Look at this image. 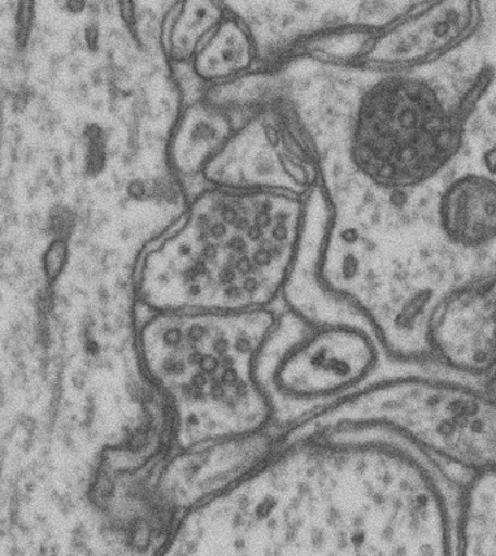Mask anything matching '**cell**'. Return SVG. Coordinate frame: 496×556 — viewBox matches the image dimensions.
I'll return each instance as SVG.
<instances>
[{
  "label": "cell",
  "mask_w": 496,
  "mask_h": 556,
  "mask_svg": "<svg viewBox=\"0 0 496 556\" xmlns=\"http://www.w3.org/2000/svg\"><path fill=\"white\" fill-rule=\"evenodd\" d=\"M283 191H208L139 269L154 312L265 311L295 260L300 212Z\"/></svg>",
  "instance_id": "cell-1"
},
{
  "label": "cell",
  "mask_w": 496,
  "mask_h": 556,
  "mask_svg": "<svg viewBox=\"0 0 496 556\" xmlns=\"http://www.w3.org/2000/svg\"><path fill=\"white\" fill-rule=\"evenodd\" d=\"M273 316L255 312H156L144 325V368L174 413L182 450L259 433L270 419L257 361Z\"/></svg>",
  "instance_id": "cell-2"
},
{
  "label": "cell",
  "mask_w": 496,
  "mask_h": 556,
  "mask_svg": "<svg viewBox=\"0 0 496 556\" xmlns=\"http://www.w3.org/2000/svg\"><path fill=\"white\" fill-rule=\"evenodd\" d=\"M335 417L402 437L461 481L496 469V397L483 380L431 363H400ZM334 417V419H335Z\"/></svg>",
  "instance_id": "cell-3"
},
{
  "label": "cell",
  "mask_w": 496,
  "mask_h": 556,
  "mask_svg": "<svg viewBox=\"0 0 496 556\" xmlns=\"http://www.w3.org/2000/svg\"><path fill=\"white\" fill-rule=\"evenodd\" d=\"M464 106L420 73L383 74L361 96L350 137L352 164L374 187L409 191L459 155Z\"/></svg>",
  "instance_id": "cell-4"
},
{
  "label": "cell",
  "mask_w": 496,
  "mask_h": 556,
  "mask_svg": "<svg viewBox=\"0 0 496 556\" xmlns=\"http://www.w3.org/2000/svg\"><path fill=\"white\" fill-rule=\"evenodd\" d=\"M482 0H429L374 26L365 60L389 73H420L474 42Z\"/></svg>",
  "instance_id": "cell-5"
},
{
  "label": "cell",
  "mask_w": 496,
  "mask_h": 556,
  "mask_svg": "<svg viewBox=\"0 0 496 556\" xmlns=\"http://www.w3.org/2000/svg\"><path fill=\"white\" fill-rule=\"evenodd\" d=\"M382 355L386 352L368 325L324 329L286 351L274 384L292 397H324L363 384L376 372Z\"/></svg>",
  "instance_id": "cell-6"
},
{
  "label": "cell",
  "mask_w": 496,
  "mask_h": 556,
  "mask_svg": "<svg viewBox=\"0 0 496 556\" xmlns=\"http://www.w3.org/2000/svg\"><path fill=\"white\" fill-rule=\"evenodd\" d=\"M430 361L485 381L496 369V273L461 282L439 303L430 328Z\"/></svg>",
  "instance_id": "cell-7"
},
{
  "label": "cell",
  "mask_w": 496,
  "mask_h": 556,
  "mask_svg": "<svg viewBox=\"0 0 496 556\" xmlns=\"http://www.w3.org/2000/svg\"><path fill=\"white\" fill-rule=\"evenodd\" d=\"M434 232L466 281L496 273V178L482 172L452 178L435 206Z\"/></svg>",
  "instance_id": "cell-8"
},
{
  "label": "cell",
  "mask_w": 496,
  "mask_h": 556,
  "mask_svg": "<svg viewBox=\"0 0 496 556\" xmlns=\"http://www.w3.org/2000/svg\"><path fill=\"white\" fill-rule=\"evenodd\" d=\"M456 555H496V469L460 482L455 521Z\"/></svg>",
  "instance_id": "cell-9"
},
{
  "label": "cell",
  "mask_w": 496,
  "mask_h": 556,
  "mask_svg": "<svg viewBox=\"0 0 496 556\" xmlns=\"http://www.w3.org/2000/svg\"><path fill=\"white\" fill-rule=\"evenodd\" d=\"M226 17L215 0H181L165 26L172 50L191 55L207 41Z\"/></svg>",
  "instance_id": "cell-10"
},
{
  "label": "cell",
  "mask_w": 496,
  "mask_h": 556,
  "mask_svg": "<svg viewBox=\"0 0 496 556\" xmlns=\"http://www.w3.org/2000/svg\"><path fill=\"white\" fill-rule=\"evenodd\" d=\"M35 22H37V0H16L13 41L17 51L24 52L28 48Z\"/></svg>",
  "instance_id": "cell-11"
},
{
  "label": "cell",
  "mask_w": 496,
  "mask_h": 556,
  "mask_svg": "<svg viewBox=\"0 0 496 556\" xmlns=\"http://www.w3.org/2000/svg\"><path fill=\"white\" fill-rule=\"evenodd\" d=\"M85 139V173L89 177L99 176L107 164V151H104V141L102 129L96 125H87L83 130Z\"/></svg>",
  "instance_id": "cell-12"
},
{
  "label": "cell",
  "mask_w": 496,
  "mask_h": 556,
  "mask_svg": "<svg viewBox=\"0 0 496 556\" xmlns=\"http://www.w3.org/2000/svg\"><path fill=\"white\" fill-rule=\"evenodd\" d=\"M70 256V245L67 237L55 235L54 239L48 243L42 255V269L46 280L54 282L59 280L65 267H67Z\"/></svg>",
  "instance_id": "cell-13"
},
{
  "label": "cell",
  "mask_w": 496,
  "mask_h": 556,
  "mask_svg": "<svg viewBox=\"0 0 496 556\" xmlns=\"http://www.w3.org/2000/svg\"><path fill=\"white\" fill-rule=\"evenodd\" d=\"M85 41L89 50H96L99 47V29L98 26L89 25L85 29Z\"/></svg>",
  "instance_id": "cell-14"
},
{
  "label": "cell",
  "mask_w": 496,
  "mask_h": 556,
  "mask_svg": "<svg viewBox=\"0 0 496 556\" xmlns=\"http://www.w3.org/2000/svg\"><path fill=\"white\" fill-rule=\"evenodd\" d=\"M86 4L87 0H64L65 12L70 15H78V13L85 11Z\"/></svg>",
  "instance_id": "cell-15"
},
{
  "label": "cell",
  "mask_w": 496,
  "mask_h": 556,
  "mask_svg": "<svg viewBox=\"0 0 496 556\" xmlns=\"http://www.w3.org/2000/svg\"><path fill=\"white\" fill-rule=\"evenodd\" d=\"M485 382H486V386L489 387V390L492 391V393H494V395L496 397V369L494 372L491 374L489 377L486 378Z\"/></svg>",
  "instance_id": "cell-16"
}]
</instances>
